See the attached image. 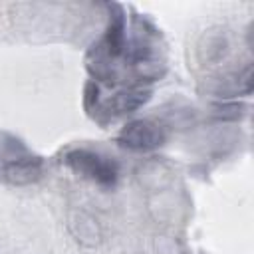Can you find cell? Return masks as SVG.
Returning a JSON list of instances; mask_svg holds the SVG:
<instances>
[{
  "instance_id": "cell-2",
  "label": "cell",
  "mask_w": 254,
  "mask_h": 254,
  "mask_svg": "<svg viewBox=\"0 0 254 254\" xmlns=\"http://www.w3.org/2000/svg\"><path fill=\"white\" fill-rule=\"evenodd\" d=\"M117 141L133 151H151L165 143V131L159 123L149 119H135L121 129Z\"/></svg>"
},
{
  "instance_id": "cell-4",
  "label": "cell",
  "mask_w": 254,
  "mask_h": 254,
  "mask_svg": "<svg viewBox=\"0 0 254 254\" xmlns=\"http://www.w3.org/2000/svg\"><path fill=\"white\" fill-rule=\"evenodd\" d=\"M6 173V179L12 181V183H18V185H24V183H30V181H36L42 173V161L38 157H32V155H22L14 161H10L4 169Z\"/></svg>"
},
{
  "instance_id": "cell-3",
  "label": "cell",
  "mask_w": 254,
  "mask_h": 254,
  "mask_svg": "<svg viewBox=\"0 0 254 254\" xmlns=\"http://www.w3.org/2000/svg\"><path fill=\"white\" fill-rule=\"evenodd\" d=\"M151 97V89H143V87H129V89H121L117 93H113L109 99L99 103V111L97 113H105V115H123V113H133L137 111L147 99Z\"/></svg>"
},
{
  "instance_id": "cell-1",
  "label": "cell",
  "mask_w": 254,
  "mask_h": 254,
  "mask_svg": "<svg viewBox=\"0 0 254 254\" xmlns=\"http://www.w3.org/2000/svg\"><path fill=\"white\" fill-rule=\"evenodd\" d=\"M64 163L79 173L85 179H91L99 185H113L117 179V167L111 159L93 153L89 149H69L64 155Z\"/></svg>"
}]
</instances>
